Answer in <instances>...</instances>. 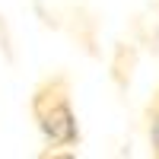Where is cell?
I'll return each instance as SVG.
<instances>
[{"instance_id":"3","label":"cell","mask_w":159,"mask_h":159,"mask_svg":"<svg viewBox=\"0 0 159 159\" xmlns=\"http://www.w3.org/2000/svg\"><path fill=\"white\" fill-rule=\"evenodd\" d=\"M137 64H140V48L130 42H115L111 48V57H108V76L115 89L121 92V96H127L130 83H134V73H137Z\"/></svg>"},{"instance_id":"7","label":"cell","mask_w":159,"mask_h":159,"mask_svg":"<svg viewBox=\"0 0 159 159\" xmlns=\"http://www.w3.org/2000/svg\"><path fill=\"white\" fill-rule=\"evenodd\" d=\"M35 159H80L73 150H54V147H42Z\"/></svg>"},{"instance_id":"6","label":"cell","mask_w":159,"mask_h":159,"mask_svg":"<svg viewBox=\"0 0 159 159\" xmlns=\"http://www.w3.org/2000/svg\"><path fill=\"white\" fill-rule=\"evenodd\" d=\"M0 54H3L7 64H16V48H13V32H10V22L7 16L0 13Z\"/></svg>"},{"instance_id":"4","label":"cell","mask_w":159,"mask_h":159,"mask_svg":"<svg viewBox=\"0 0 159 159\" xmlns=\"http://www.w3.org/2000/svg\"><path fill=\"white\" fill-rule=\"evenodd\" d=\"M130 42H134V45H143L150 54L159 57V19L134 13V16H130Z\"/></svg>"},{"instance_id":"2","label":"cell","mask_w":159,"mask_h":159,"mask_svg":"<svg viewBox=\"0 0 159 159\" xmlns=\"http://www.w3.org/2000/svg\"><path fill=\"white\" fill-rule=\"evenodd\" d=\"M61 22L86 57H102V16L89 3H67L61 13Z\"/></svg>"},{"instance_id":"8","label":"cell","mask_w":159,"mask_h":159,"mask_svg":"<svg viewBox=\"0 0 159 159\" xmlns=\"http://www.w3.org/2000/svg\"><path fill=\"white\" fill-rule=\"evenodd\" d=\"M150 10H153L156 16H159V0H150Z\"/></svg>"},{"instance_id":"1","label":"cell","mask_w":159,"mask_h":159,"mask_svg":"<svg viewBox=\"0 0 159 159\" xmlns=\"http://www.w3.org/2000/svg\"><path fill=\"white\" fill-rule=\"evenodd\" d=\"M29 115L38 134L45 137V147L54 150L80 147L83 130H80V118L73 108V73L64 67L45 73L29 96Z\"/></svg>"},{"instance_id":"5","label":"cell","mask_w":159,"mask_h":159,"mask_svg":"<svg viewBox=\"0 0 159 159\" xmlns=\"http://www.w3.org/2000/svg\"><path fill=\"white\" fill-rule=\"evenodd\" d=\"M143 127H147L150 159H159V83L153 86L147 105H143Z\"/></svg>"}]
</instances>
